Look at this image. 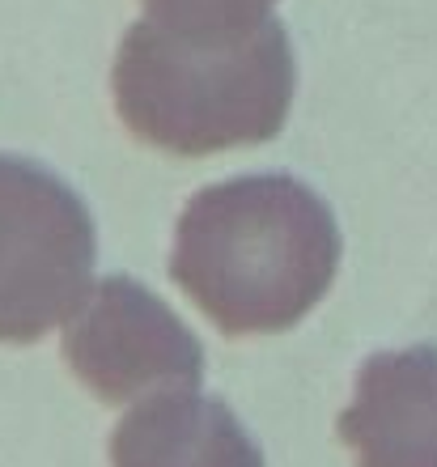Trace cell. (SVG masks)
<instances>
[{
	"mask_svg": "<svg viewBox=\"0 0 437 467\" xmlns=\"http://www.w3.org/2000/svg\"><path fill=\"white\" fill-rule=\"evenodd\" d=\"M340 225L293 174H243L195 192L174 225L171 276L225 336L302 323L336 281Z\"/></svg>",
	"mask_w": 437,
	"mask_h": 467,
	"instance_id": "cell-1",
	"label": "cell"
},
{
	"mask_svg": "<svg viewBox=\"0 0 437 467\" xmlns=\"http://www.w3.org/2000/svg\"><path fill=\"white\" fill-rule=\"evenodd\" d=\"M115 111L128 132L174 158L264 145L285 128L297 89L289 30L251 26H128L115 68Z\"/></svg>",
	"mask_w": 437,
	"mask_h": 467,
	"instance_id": "cell-2",
	"label": "cell"
},
{
	"mask_svg": "<svg viewBox=\"0 0 437 467\" xmlns=\"http://www.w3.org/2000/svg\"><path fill=\"white\" fill-rule=\"evenodd\" d=\"M94 217L30 158L0 153V345H35L68 323L94 281Z\"/></svg>",
	"mask_w": 437,
	"mask_h": 467,
	"instance_id": "cell-3",
	"label": "cell"
},
{
	"mask_svg": "<svg viewBox=\"0 0 437 467\" xmlns=\"http://www.w3.org/2000/svg\"><path fill=\"white\" fill-rule=\"evenodd\" d=\"M60 353L102 404H140L161 391H200L195 332L132 276H107L64 323Z\"/></svg>",
	"mask_w": 437,
	"mask_h": 467,
	"instance_id": "cell-4",
	"label": "cell"
},
{
	"mask_svg": "<svg viewBox=\"0 0 437 467\" xmlns=\"http://www.w3.org/2000/svg\"><path fill=\"white\" fill-rule=\"evenodd\" d=\"M336 430L357 467H437V348L369 357Z\"/></svg>",
	"mask_w": 437,
	"mask_h": 467,
	"instance_id": "cell-5",
	"label": "cell"
},
{
	"mask_svg": "<svg viewBox=\"0 0 437 467\" xmlns=\"http://www.w3.org/2000/svg\"><path fill=\"white\" fill-rule=\"evenodd\" d=\"M110 467H264V451L225 400L161 391L115 425Z\"/></svg>",
	"mask_w": 437,
	"mask_h": 467,
	"instance_id": "cell-6",
	"label": "cell"
},
{
	"mask_svg": "<svg viewBox=\"0 0 437 467\" xmlns=\"http://www.w3.org/2000/svg\"><path fill=\"white\" fill-rule=\"evenodd\" d=\"M276 0H145L149 17L179 26H251L272 17Z\"/></svg>",
	"mask_w": 437,
	"mask_h": 467,
	"instance_id": "cell-7",
	"label": "cell"
}]
</instances>
